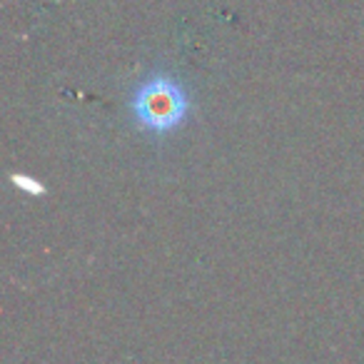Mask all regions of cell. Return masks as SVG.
<instances>
[{
	"label": "cell",
	"instance_id": "2",
	"mask_svg": "<svg viewBox=\"0 0 364 364\" xmlns=\"http://www.w3.org/2000/svg\"><path fill=\"white\" fill-rule=\"evenodd\" d=\"M11 180H13V185H16L18 190H23V193L36 195V198H38V195H46V188H43L36 177H31V175H13Z\"/></svg>",
	"mask_w": 364,
	"mask_h": 364
},
{
	"label": "cell",
	"instance_id": "1",
	"mask_svg": "<svg viewBox=\"0 0 364 364\" xmlns=\"http://www.w3.org/2000/svg\"><path fill=\"white\" fill-rule=\"evenodd\" d=\"M130 110L140 130L165 137L188 120L190 92L177 77L167 73H152L132 90Z\"/></svg>",
	"mask_w": 364,
	"mask_h": 364
}]
</instances>
